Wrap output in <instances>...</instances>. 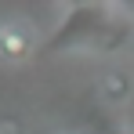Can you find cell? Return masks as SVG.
<instances>
[{
  "instance_id": "cell-1",
  "label": "cell",
  "mask_w": 134,
  "mask_h": 134,
  "mask_svg": "<svg viewBox=\"0 0 134 134\" xmlns=\"http://www.w3.org/2000/svg\"><path fill=\"white\" fill-rule=\"evenodd\" d=\"M127 22L112 18L102 4H72L62 18L58 33L40 47V54H65V51H120L127 44Z\"/></svg>"
},
{
  "instance_id": "cell-2",
  "label": "cell",
  "mask_w": 134,
  "mask_h": 134,
  "mask_svg": "<svg viewBox=\"0 0 134 134\" xmlns=\"http://www.w3.org/2000/svg\"><path fill=\"white\" fill-rule=\"evenodd\" d=\"M33 47H36V36L22 18L0 22V58L4 62H25L33 54Z\"/></svg>"
},
{
  "instance_id": "cell-3",
  "label": "cell",
  "mask_w": 134,
  "mask_h": 134,
  "mask_svg": "<svg viewBox=\"0 0 134 134\" xmlns=\"http://www.w3.org/2000/svg\"><path fill=\"white\" fill-rule=\"evenodd\" d=\"M102 98L109 102V105H120V102H127L131 98V76L127 72H105V80H102Z\"/></svg>"
},
{
  "instance_id": "cell-4",
  "label": "cell",
  "mask_w": 134,
  "mask_h": 134,
  "mask_svg": "<svg viewBox=\"0 0 134 134\" xmlns=\"http://www.w3.org/2000/svg\"><path fill=\"white\" fill-rule=\"evenodd\" d=\"M0 134H22V123H18L15 116H4V120H0Z\"/></svg>"
}]
</instances>
